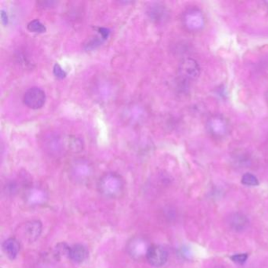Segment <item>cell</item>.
I'll list each match as a JSON object with an SVG mask.
<instances>
[{
  "label": "cell",
  "instance_id": "7",
  "mask_svg": "<svg viewBox=\"0 0 268 268\" xmlns=\"http://www.w3.org/2000/svg\"><path fill=\"white\" fill-rule=\"evenodd\" d=\"M179 74L183 80L193 81L200 76V65L193 58H185L180 62Z\"/></svg>",
  "mask_w": 268,
  "mask_h": 268
},
{
  "label": "cell",
  "instance_id": "4",
  "mask_svg": "<svg viewBox=\"0 0 268 268\" xmlns=\"http://www.w3.org/2000/svg\"><path fill=\"white\" fill-rule=\"evenodd\" d=\"M207 130L212 137L224 138L229 130L228 122L222 115L215 114L208 119L206 124Z\"/></svg>",
  "mask_w": 268,
  "mask_h": 268
},
{
  "label": "cell",
  "instance_id": "13",
  "mask_svg": "<svg viewBox=\"0 0 268 268\" xmlns=\"http://www.w3.org/2000/svg\"><path fill=\"white\" fill-rule=\"evenodd\" d=\"M125 119L131 125H138L145 119V110L139 105H132L125 110Z\"/></svg>",
  "mask_w": 268,
  "mask_h": 268
},
{
  "label": "cell",
  "instance_id": "3",
  "mask_svg": "<svg viewBox=\"0 0 268 268\" xmlns=\"http://www.w3.org/2000/svg\"><path fill=\"white\" fill-rule=\"evenodd\" d=\"M94 169L91 163L84 159L74 161L69 167V176L76 183L84 184L92 177Z\"/></svg>",
  "mask_w": 268,
  "mask_h": 268
},
{
  "label": "cell",
  "instance_id": "23",
  "mask_svg": "<svg viewBox=\"0 0 268 268\" xmlns=\"http://www.w3.org/2000/svg\"><path fill=\"white\" fill-rule=\"evenodd\" d=\"M1 20H2L3 24L4 26H7L8 24V16H7V13L4 11H1Z\"/></svg>",
  "mask_w": 268,
  "mask_h": 268
},
{
  "label": "cell",
  "instance_id": "6",
  "mask_svg": "<svg viewBox=\"0 0 268 268\" xmlns=\"http://www.w3.org/2000/svg\"><path fill=\"white\" fill-rule=\"evenodd\" d=\"M183 25L190 32H198L205 26V17L202 11L193 8L188 10L183 18Z\"/></svg>",
  "mask_w": 268,
  "mask_h": 268
},
{
  "label": "cell",
  "instance_id": "8",
  "mask_svg": "<svg viewBox=\"0 0 268 268\" xmlns=\"http://www.w3.org/2000/svg\"><path fill=\"white\" fill-rule=\"evenodd\" d=\"M23 100L28 107L33 110H39L44 106L46 94L42 89L39 87H32L25 93Z\"/></svg>",
  "mask_w": 268,
  "mask_h": 268
},
{
  "label": "cell",
  "instance_id": "16",
  "mask_svg": "<svg viewBox=\"0 0 268 268\" xmlns=\"http://www.w3.org/2000/svg\"><path fill=\"white\" fill-rule=\"evenodd\" d=\"M88 252L82 245H74L69 249L68 258L76 263H81L87 259Z\"/></svg>",
  "mask_w": 268,
  "mask_h": 268
},
{
  "label": "cell",
  "instance_id": "19",
  "mask_svg": "<svg viewBox=\"0 0 268 268\" xmlns=\"http://www.w3.org/2000/svg\"><path fill=\"white\" fill-rule=\"evenodd\" d=\"M241 183L249 186H256L259 185V180L254 175L246 173L241 178Z\"/></svg>",
  "mask_w": 268,
  "mask_h": 268
},
{
  "label": "cell",
  "instance_id": "10",
  "mask_svg": "<svg viewBox=\"0 0 268 268\" xmlns=\"http://www.w3.org/2000/svg\"><path fill=\"white\" fill-rule=\"evenodd\" d=\"M26 203L32 206H39L46 203L48 199L47 193L43 188L39 186H33L29 188L26 191Z\"/></svg>",
  "mask_w": 268,
  "mask_h": 268
},
{
  "label": "cell",
  "instance_id": "17",
  "mask_svg": "<svg viewBox=\"0 0 268 268\" xmlns=\"http://www.w3.org/2000/svg\"><path fill=\"white\" fill-rule=\"evenodd\" d=\"M3 250L7 256L13 260L17 257L20 252V243L16 238L11 237L3 243Z\"/></svg>",
  "mask_w": 268,
  "mask_h": 268
},
{
  "label": "cell",
  "instance_id": "12",
  "mask_svg": "<svg viewBox=\"0 0 268 268\" xmlns=\"http://www.w3.org/2000/svg\"><path fill=\"white\" fill-rule=\"evenodd\" d=\"M43 226L39 221H31L26 223L23 227V236L29 242H34L41 234Z\"/></svg>",
  "mask_w": 268,
  "mask_h": 268
},
{
  "label": "cell",
  "instance_id": "5",
  "mask_svg": "<svg viewBox=\"0 0 268 268\" xmlns=\"http://www.w3.org/2000/svg\"><path fill=\"white\" fill-rule=\"evenodd\" d=\"M92 90L94 98L100 102H107L113 99L116 91L114 84L106 78L96 81Z\"/></svg>",
  "mask_w": 268,
  "mask_h": 268
},
{
  "label": "cell",
  "instance_id": "20",
  "mask_svg": "<svg viewBox=\"0 0 268 268\" xmlns=\"http://www.w3.org/2000/svg\"><path fill=\"white\" fill-rule=\"evenodd\" d=\"M68 147L70 149L71 151H74V152H80L81 150H83V145L82 141L80 139V138H69L68 140Z\"/></svg>",
  "mask_w": 268,
  "mask_h": 268
},
{
  "label": "cell",
  "instance_id": "18",
  "mask_svg": "<svg viewBox=\"0 0 268 268\" xmlns=\"http://www.w3.org/2000/svg\"><path fill=\"white\" fill-rule=\"evenodd\" d=\"M28 29L29 32L34 33H43L46 32V29L44 25L39 20H33L28 25Z\"/></svg>",
  "mask_w": 268,
  "mask_h": 268
},
{
  "label": "cell",
  "instance_id": "2",
  "mask_svg": "<svg viewBox=\"0 0 268 268\" xmlns=\"http://www.w3.org/2000/svg\"><path fill=\"white\" fill-rule=\"evenodd\" d=\"M152 245L147 238L142 236L132 237L126 245V252L128 256L136 261L147 260L149 250Z\"/></svg>",
  "mask_w": 268,
  "mask_h": 268
},
{
  "label": "cell",
  "instance_id": "14",
  "mask_svg": "<svg viewBox=\"0 0 268 268\" xmlns=\"http://www.w3.org/2000/svg\"><path fill=\"white\" fill-rule=\"evenodd\" d=\"M147 14L154 22L162 23L168 17V11L164 6L152 4L147 8Z\"/></svg>",
  "mask_w": 268,
  "mask_h": 268
},
{
  "label": "cell",
  "instance_id": "21",
  "mask_svg": "<svg viewBox=\"0 0 268 268\" xmlns=\"http://www.w3.org/2000/svg\"><path fill=\"white\" fill-rule=\"evenodd\" d=\"M248 257L249 256H248L247 253H239V254L233 255L232 256H231V259L234 263L242 264V263H246Z\"/></svg>",
  "mask_w": 268,
  "mask_h": 268
},
{
  "label": "cell",
  "instance_id": "1",
  "mask_svg": "<svg viewBox=\"0 0 268 268\" xmlns=\"http://www.w3.org/2000/svg\"><path fill=\"white\" fill-rule=\"evenodd\" d=\"M99 193L105 198H116L121 196L125 189V181L120 175L109 173L103 175L99 183Z\"/></svg>",
  "mask_w": 268,
  "mask_h": 268
},
{
  "label": "cell",
  "instance_id": "22",
  "mask_svg": "<svg viewBox=\"0 0 268 268\" xmlns=\"http://www.w3.org/2000/svg\"><path fill=\"white\" fill-rule=\"evenodd\" d=\"M54 75L58 79H64L66 77V72L62 69V67L58 64H55L53 69Z\"/></svg>",
  "mask_w": 268,
  "mask_h": 268
},
{
  "label": "cell",
  "instance_id": "9",
  "mask_svg": "<svg viewBox=\"0 0 268 268\" xmlns=\"http://www.w3.org/2000/svg\"><path fill=\"white\" fill-rule=\"evenodd\" d=\"M168 258V253L165 248L159 245H152L149 250L147 260L150 264L155 267L164 266Z\"/></svg>",
  "mask_w": 268,
  "mask_h": 268
},
{
  "label": "cell",
  "instance_id": "24",
  "mask_svg": "<svg viewBox=\"0 0 268 268\" xmlns=\"http://www.w3.org/2000/svg\"><path fill=\"white\" fill-rule=\"evenodd\" d=\"M39 4H42V6H44L45 7H52V5L55 4L54 1H45V2L39 3Z\"/></svg>",
  "mask_w": 268,
  "mask_h": 268
},
{
  "label": "cell",
  "instance_id": "11",
  "mask_svg": "<svg viewBox=\"0 0 268 268\" xmlns=\"http://www.w3.org/2000/svg\"><path fill=\"white\" fill-rule=\"evenodd\" d=\"M43 147L46 152L52 155L58 156L63 151L64 142L59 135L50 134L43 139Z\"/></svg>",
  "mask_w": 268,
  "mask_h": 268
},
{
  "label": "cell",
  "instance_id": "25",
  "mask_svg": "<svg viewBox=\"0 0 268 268\" xmlns=\"http://www.w3.org/2000/svg\"><path fill=\"white\" fill-rule=\"evenodd\" d=\"M266 103H267V104H268V91H267V92H266Z\"/></svg>",
  "mask_w": 268,
  "mask_h": 268
},
{
  "label": "cell",
  "instance_id": "26",
  "mask_svg": "<svg viewBox=\"0 0 268 268\" xmlns=\"http://www.w3.org/2000/svg\"><path fill=\"white\" fill-rule=\"evenodd\" d=\"M214 268H224V266H215V267Z\"/></svg>",
  "mask_w": 268,
  "mask_h": 268
},
{
  "label": "cell",
  "instance_id": "15",
  "mask_svg": "<svg viewBox=\"0 0 268 268\" xmlns=\"http://www.w3.org/2000/svg\"><path fill=\"white\" fill-rule=\"evenodd\" d=\"M228 225L233 231L240 232L244 231L249 224L247 216L241 212H234L228 217Z\"/></svg>",
  "mask_w": 268,
  "mask_h": 268
}]
</instances>
